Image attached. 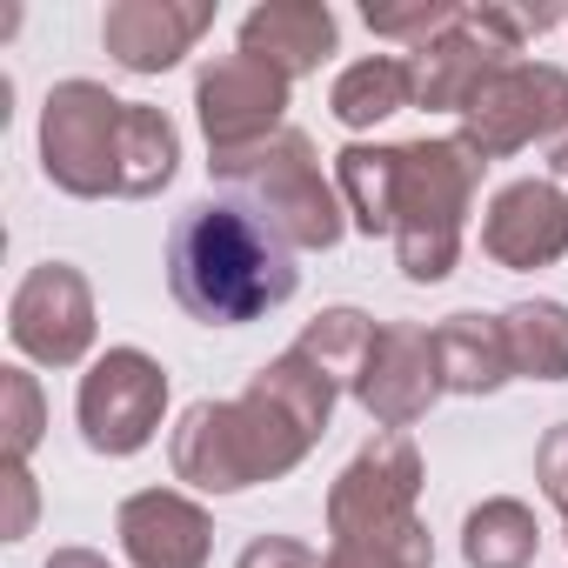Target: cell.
I'll return each instance as SVG.
<instances>
[{
	"mask_svg": "<svg viewBox=\"0 0 568 568\" xmlns=\"http://www.w3.org/2000/svg\"><path fill=\"white\" fill-rule=\"evenodd\" d=\"M168 288L201 328H247L302 288L295 247L234 201H194L168 234Z\"/></svg>",
	"mask_w": 568,
	"mask_h": 568,
	"instance_id": "cell-2",
	"label": "cell"
},
{
	"mask_svg": "<svg viewBox=\"0 0 568 568\" xmlns=\"http://www.w3.org/2000/svg\"><path fill=\"white\" fill-rule=\"evenodd\" d=\"M48 568H108V555H94V548H54Z\"/></svg>",
	"mask_w": 568,
	"mask_h": 568,
	"instance_id": "cell-29",
	"label": "cell"
},
{
	"mask_svg": "<svg viewBox=\"0 0 568 568\" xmlns=\"http://www.w3.org/2000/svg\"><path fill=\"white\" fill-rule=\"evenodd\" d=\"M0 488H8V521H0V535L8 541L34 535V475H28V462H0Z\"/></svg>",
	"mask_w": 568,
	"mask_h": 568,
	"instance_id": "cell-28",
	"label": "cell"
},
{
	"mask_svg": "<svg viewBox=\"0 0 568 568\" xmlns=\"http://www.w3.org/2000/svg\"><path fill=\"white\" fill-rule=\"evenodd\" d=\"M335 187H342L348 227H362L368 241H375V234H395L402 148H382V141H348V148L335 154Z\"/></svg>",
	"mask_w": 568,
	"mask_h": 568,
	"instance_id": "cell-17",
	"label": "cell"
},
{
	"mask_svg": "<svg viewBox=\"0 0 568 568\" xmlns=\"http://www.w3.org/2000/svg\"><path fill=\"white\" fill-rule=\"evenodd\" d=\"M234 568H322V555L308 541H295V535H254Z\"/></svg>",
	"mask_w": 568,
	"mask_h": 568,
	"instance_id": "cell-27",
	"label": "cell"
},
{
	"mask_svg": "<svg viewBox=\"0 0 568 568\" xmlns=\"http://www.w3.org/2000/svg\"><path fill=\"white\" fill-rule=\"evenodd\" d=\"M362 21H368V34H382V41H408V48H428L435 34H448L455 21H462V8L455 0H408V8H362Z\"/></svg>",
	"mask_w": 568,
	"mask_h": 568,
	"instance_id": "cell-25",
	"label": "cell"
},
{
	"mask_svg": "<svg viewBox=\"0 0 568 568\" xmlns=\"http://www.w3.org/2000/svg\"><path fill=\"white\" fill-rule=\"evenodd\" d=\"M422 448L408 435H375L355 448V462L328 481V535L368 528V521H408L422 501Z\"/></svg>",
	"mask_w": 568,
	"mask_h": 568,
	"instance_id": "cell-11",
	"label": "cell"
},
{
	"mask_svg": "<svg viewBox=\"0 0 568 568\" xmlns=\"http://www.w3.org/2000/svg\"><path fill=\"white\" fill-rule=\"evenodd\" d=\"M121 148H128V101L101 81H61L41 108V174L74 201L121 194Z\"/></svg>",
	"mask_w": 568,
	"mask_h": 568,
	"instance_id": "cell-5",
	"label": "cell"
},
{
	"mask_svg": "<svg viewBox=\"0 0 568 568\" xmlns=\"http://www.w3.org/2000/svg\"><path fill=\"white\" fill-rule=\"evenodd\" d=\"M541 555V521L515 495H488L462 521V561L468 568H528Z\"/></svg>",
	"mask_w": 568,
	"mask_h": 568,
	"instance_id": "cell-19",
	"label": "cell"
},
{
	"mask_svg": "<svg viewBox=\"0 0 568 568\" xmlns=\"http://www.w3.org/2000/svg\"><path fill=\"white\" fill-rule=\"evenodd\" d=\"M114 535L128 568H207L214 515L181 488H141L114 508Z\"/></svg>",
	"mask_w": 568,
	"mask_h": 568,
	"instance_id": "cell-13",
	"label": "cell"
},
{
	"mask_svg": "<svg viewBox=\"0 0 568 568\" xmlns=\"http://www.w3.org/2000/svg\"><path fill=\"white\" fill-rule=\"evenodd\" d=\"M561 134H568V68L555 61H508L462 108V141L481 161H508L535 141L555 148Z\"/></svg>",
	"mask_w": 568,
	"mask_h": 568,
	"instance_id": "cell-6",
	"label": "cell"
},
{
	"mask_svg": "<svg viewBox=\"0 0 568 568\" xmlns=\"http://www.w3.org/2000/svg\"><path fill=\"white\" fill-rule=\"evenodd\" d=\"M322 568H435V535H428L422 515H408V521L342 528V535H328Z\"/></svg>",
	"mask_w": 568,
	"mask_h": 568,
	"instance_id": "cell-21",
	"label": "cell"
},
{
	"mask_svg": "<svg viewBox=\"0 0 568 568\" xmlns=\"http://www.w3.org/2000/svg\"><path fill=\"white\" fill-rule=\"evenodd\" d=\"M214 28V0H114L101 14V48L128 74H168Z\"/></svg>",
	"mask_w": 568,
	"mask_h": 568,
	"instance_id": "cell-14",
	"label": "cell"
},
{
	"mask_svg": "<svg viewBox=\"0 0 568 568\" xmlns=\"http://www.w3.org/2000/svg\"><path fill=\"white\" fill-rule=\"evenodd\" d=\"M481 154L462 134H435V141H408L402 148V194H395V254L402 274L435 288L462 261V227L481 187Z\"/></svg>",
	"mask_w": 568,
	"mask_h": 568,
	"instance_id": "cell-4",
	"label": "cell"
},
{
	"mask_svg": "<svg viewBox=\"0 0 568 568\" xmlns=\"http://www.w3.org/2000/svg\"><path fill=\"white\" fill-rule=\"evenodd\" d=\"M241 54H261L288 81H302L335 54V8L328 0H267L241 21Z\"/></svg>",
	"mask_w": 568,
	"mask_h": 568,
	"instance_id": "cell-15",
	"label": "cell"
},
{
	"mask_svg": "<svg viewBox=\"0 0 568 568\" xmlns=\"http://www.w3.org/2000/svg\"><path fill=\"white\" fill-rule=\"evenodd\" d=\"M288 74L261 54H221L194 74V114L207 134V154L261 148L267 134L288 128Z\"/></svg>",
	"mask_w": 568,
	"mask_h": 568,
	"instance_id": "cell-9",
	"label": "cell"
},
{
	"mask_svg": "<svg viewBox=\"0 0 568 568\" xmlns=\"http://www.w3.org/2000/svg\"><path fill=\"white\" fill-rule=\"evenodd\" d=\"M207 174L227 187V201L241 214H254L274 241H288V247L328 254L348 234L342 187L322 174L315 141L302 128H281V134H267L261 148H241V154H214Z\"/></svg>",
	"mask_w": 568,
	"mask_h": 568,
	"instance_id": "cell-3",
	"label": "cell"
},
{
	"mask_svg": "<svg viewBox=\"0 0 568 568\" xmlns=\"http://www.w3.org/2000/svg\"><path fill=\"white\" fill-rule=\"evenodd\" d=\"M181 168V134L161 108L128 101V148H121V201H148L174 181Z\"/></svg>",
	"mask_w": 568,
	"mask_h": 568,
	"instance_id": "cell-22",
	"label": "cell"
},
{
	"mask_svg": "<svg viewBox=\"0 0 568 568\" xmlns=\"http://www.w3.org/2000/svg\"><path fill=\"white\" fill-rule=\"evenodd\" d=\"M508 335V362L521 382H568V308L561 302H515L501 315Z\"/></svg>",
	"mask_w": 568,
	"mask_h": 568,
	"instance_id": "cell-20",
	"label": "cell"
},
{
	"mask_svg": "<svg viewBox=\"0 0 568 568\" xmlns=\"http://www.w3.org/2000/svg\"><path fill=\"white\" fill-rule=\"evenodd\" d=\"M548 168H555V181H568V134H561V141L548 148Z\"/></svg>",
	"mask_w": 568,
	"mask_h": 568,
	"instance_id": "cell-30",
	"label": "cell"
},
{
	"mask_svg": "<svg viewBox=\"0 0 568 568\" xmlns=\"http://www.w3.org/2000/svg\"><path fill=\"white\" fill-rule=\"evenodd\" d=\"M481 254L508 274L555 267L568 254V194H561V181H548V174L508 181L481 214Z\"/></svg>",
	"mask_w": 568,
	"mask_h": 568,
	"instance_id": "cell-12",
	"label": "cell"
},
{
	"mask_svg": "<svg viewBox=\"0 0 568 568\" xmlns=\"http://www.w3.org/2000/svg\"><path fill=\"white\" fill-rule=\"evenodd\" d=\"M342 388L302 355H274L267 368L247 375V388L234 402H194L174 422L168 462L174 481L201 488V495H241L261 481H281L308 462V448L328 435Z\"/></svg>",
	"mask_w": 568,
	"mask_h": 568,
	"instance_id": "cell-1",
	"label": "cell"
},
{
	"mask_svg": "<svg viewBox=\"0 0 568 568\" xmlns=\"http://www.w3.org/2000/svg\"><path fill=\"white\" fill-rule=\"evenodd\" d=\"M535 481H541V495L561 508V528H568V422H555V428L541 435V448H535Z\"/></svg>",
	"mask_w": 568,
	"mask_h": 568,
	"instance_id": "cell-26",
	"label": "cell"
},
{
	"mask_svg": "<svg viewBox=\"0 0 568 568\" xmlns=\"http://www.w3.org/2000/svg\"><path fill=\"white\" fill-rule=\"evenodd\" d=\"M435 355H442V382H448V395H495V388L515 382L501 315H481V308L448 315V322L435 328Z\"/></svg>",
	"mask_w": 568,
	"mask_h": 568,
	"instance_id": "cell-16",
	"label": "cell"
},
{
	"mask_svg": "<svg viewBox=\"0 0 568 568\" xmlns=\"http://www.w3.org/2000/svg\"><path fill=\"white\" fill-rule=\"evenodd\" d=\"M94 288L74 261H41L8 302V342L41 368H81L94 355Z\"/></svg>",
	"mask_w": 568,
	"mask_h": 568,
	"instance_id": "cell-8",
	"label": "cell"
},
{
	"mask_svg": "<svg viewBox=\"0 0 568 568\" xmlns=\"http://www.w3.org/2000/svg\"><path fill=\"white\" fill-rule=\"evenodd\" d=\"M41 428H48L41 382L28 368H0V462H28L41 448Z\"/></svg>",
	"mask_w": 568,
	"mask_h": 568,
	"instance_id": "cell-24",
	"label": "cell"
},
{
	"mask_svg": "<svg viewBox=\"0 0 568 568\" xmlns=\"http://www.w3.org/2000/svg\"><path fill=\"white\" fill-rule=\"evenodd\" d=\"M442 395H448V382H442L435 328H422V322H382V335L368 348V368L355 382V402L368 408V422L388 428V435H408Z\"/></svg>",
	"mask_w": 568,
	"mask_h": 568,
	"instance_id": "cell-10",
	"label": "cell"
},
{
	"mask_svg": "<svg viewBox=\"0 0 568 568\" xmlns=\"http://www.w3.org/2000/svg\"><path fill=\"white\" fill-rule=\"evenodd\" d=\"M328 108H335V121L342 128H382L388 114H402V108H415V68H408V54H368V61H355V68H342L335 74V88H328Z\"/></svg>",
	"mask_w": 568,
	"mask_h": 568,
	"instance_id": "cell-18",
	"label": "cell"
},
{
	"mask_svg": "<svg viewBox=\"0 0 568 568\" xmlns=\"http://www.w3.org/2000/svg\"><path fill=\"white\" fill-rule=\"evenodd\" d=\"M161 415H168V368L148 348H108L88 362L81 395H74V422H81V442L94 455H108V462L141 455L161 435Z\"/></svg>",
	"mask_w": 568,
	"mask_h": 568,
	"instance_id": "cell-7",
	"label": "cell"
},
{
	"mask_svg": "<svg viewBox=\"0 0 568 568\" xmlns=\"http://www.w3.org/2000/svg\"><path fill=\"white\" fill-rule=\"evenodd\" d=\"M375 335H382V322L375 315H362V308H322L308 328H302V355L342 388V395H355V382H362V368H368V348H375Z\"/></svg>",
	"mask_w": 568,
	"mask_h": 568,
	"instance_id": "cell-23",
	"label": "cell"
}]
</instances>
